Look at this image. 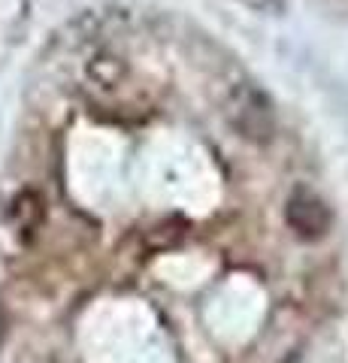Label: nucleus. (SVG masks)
<instances>
[{
    "label": "nucleus",
    "instance_id": "obj_1",
    "mask_svg": "<svg viewBox=\"0 0 348 363\" xmlns=\"http://www.w3.org/2000/svg\"><path fill=\"white\" fill-rule=\"evenodd\" d=\"M228 118L237 128V133L249 143H269L279 130L273 100L254 85H240L233 91L228 104Z\"/></svg>",
    "mask_w": 348,
    "mask_h": 363
},
{
    "label": "nucleus",
    "instance_id": "obj_2",
    "mask_svg": "<svg viewBox=\"0 0 348 363\" xmlns=\"http://www.w3.org/2000/svg\"><path fill=\"white\" fill-rule=\"evenodd\" d=\"M285 221L300 240L318 242L330 233L333 227V209L312 191H294L285 203Z\"/></svg>",
    "mask_w": 348,
    "mask_h": 363
},
{
    "label": "nucleus",
    "instance_id": "obj_3",
    "mask_svg": "<svg viewBox=\"0 0 348 363\" xmlns=\"http://www.w3.org/2000/svg\"><path fill=\"white\" fill-rule=\"evenodd\" d=\"M43 218H46V203L37 191H21V194L9 203V224L16 227L21 240H30L40 230Z\"/></svg>",
    "mask_w": 348,
    "mask_h": 363
},
{
    "label": "nucleus",
    "instance_id": "obj_4",
    "mask_svg": "<svg viewBox=\"0 0 348 363\" xmlns=\"http://www.w3.org/2000/svg\"><path fill=\"white\" fill-rule=\"evenodd\" d=\"M245 6H252V9H257V13H269V16H279L285 9V4L282 0H242Z\"/></svg>",
    "mask_w": 348,
    "mask_h": 363
},
{
    "label": "nucleus",
    "instance_id": "obj_5",
    "mask_svg": "<svg viewBox=\"0 0 348 363\" xmlns=\"http://www.w3.org/2000/svg\"><path fill=\"white\" fill-rule=\"evenodd\" d=\"M4 333H6V330H4V321H0V342H4Z\"/></svg>",
    "mask_w": 348,
    "mask_h": 363
}]
</instances>
